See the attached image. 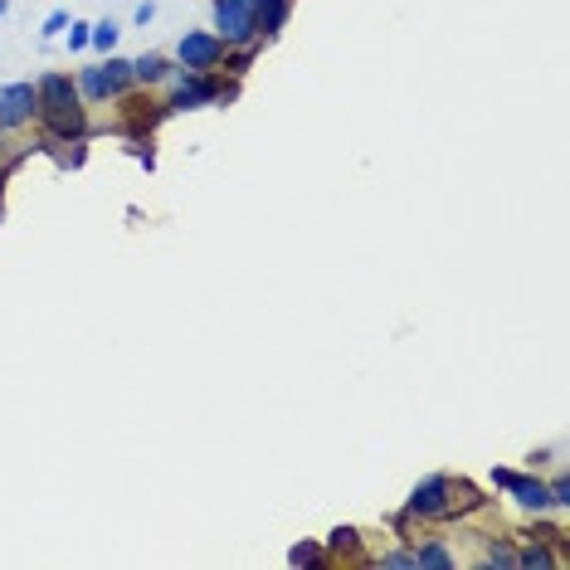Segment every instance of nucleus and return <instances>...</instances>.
Masks as SVG:
<instances>
[{"instance_id": "nucleus-1", "label": "nucleus", "mask_w": 570, "mask_h": 570, "mask_svg": "<svg viewBox=\"0 0 570 570\" xmlns=\"http://www.w3.org/2000/svg\"><path fill=\"white\" fill-rule=\"evenodd\" d=\"M35 88H39V117H44V127H49L59 142H69V137H83V127H88V113H83L78 83H69L64 74H44Z\"/></svg>"}, {"instance_id": "nucleus-2", "label": "nucleus", "mask_w": 570, "mask_h": 570, "mask_svg": "<svg viewBox=\"0 0 570 570\" xmlns=\"http://www.w3.org/2000/svg\"><path fill=\"white\" fill-rule=\"evenodd\" d=\"M127 83H132V64H127V59H108V64H98V69H83L78 98H83V103H108V98H122V93H127Z\"/></svg>"}, {"instance_id": "nucleus-3", "label": "nucleus", "mask_w": 570, "mask_h": 570, "mask_svg": "<svg viewBox=\"0 0 570 570\" xmlns=\"http://www.w3.org/2000/svg\"><path fill=\"white\" fill-rule=\"evenodd\" d=\"M215 35L225 44H254L259 39L254 0H215Z\"/></svg>"}, {"instance_id": "nucleus-4", "label": "nucleus", "mask_w": 570, "mask_h": 570, "mask_svg": "<svg viewBox=\"0 0 570 570\" xmlns=\"http://www.w3.org/2000/svg\"><path fill=\"white\" fill-rule=\"evenodd\" d=\"M39 117V88L35 83H5L0 88V132H20Z\"/></svg>"}, {"instance_id": "nucleus-5", "label": "nucleus", "mask_w": 570, "mask_h": 570, "mask_svg": "<svg viewBox=\"0 0 570 570\" xmlns=\"http://www.w3.org/2000/svg\"><path fill=\"white\" fill-rule=\"evenodd\" d=\"M225 49H229V44L220 35H200V30H195V35L181 39L176 59H181L186 69H200V74H205V69H215V64L225 59Z\"/></svg>"}, {"instance_id": "nucleus-6", "label": "nucleus", "mask_w": 570, "mask_h": 570, "mask_svg": "<svg viewBox=\"0 0 570 570\" xmlns=\"http://www.w3.org/2000/svg\"><path fill=\"white\" fill-rule=\"evenodd\" d=\"M449 493H454V483H449V478H429V483H419V488H415L410 512H415V517H449V512H454Z\"/></svg>"}, {"instance_id": "nucleus-7", "label": "nucleus", "mask_w": 570, "mask_h": 570, "mask_svg": "<svg viewBox=\"0 0 570 570\" xmlns=\"http://www.w3.org/2000/svg\"><path fill=\"white\" fill-rule=\"evenodd\" d=\"M497 488H507V493L517 497L522 507H551V493H546V483L541 478H522V473H507V468H497Z\"/></svg>"}, {"instance_id": "nucleus-8", "label": "nucleus", "mask_w": 570, "mask_h": 570, "mask_svg": "<svg viewBox=\"0 0 570 570\" xmlns=\"http://www.w3.org/2000/svg\"><path fill=\"white\" fill-rule=\"evenodd\" d=\"M215 98H220V88L205 83L200 69H186V74L176 78V98H171V108H200V103H215Z\"/></svg>"}, {"instance_id": "nucleus-9", "label": "nucleus", "mask_w": 570, "mask_h": 570, "mask_svg": "<svg viewBox=\"0 0 570 570\" xmlns=\"http://www.w3.org/2000/svg\"><path fill=\"white\" fill-rule=\"evenodd\" d=\"M254 15H259L264 35H278L283 20H288V0H254Z\"/></svg>"}, {"instance_id": "nucleus-10", "label": "nucleus", "mask_w": 570, "mask_h": 570, "mask_svg": "<svg viewBox=\"0 0 570 570\" xmlns=\"http://www.w3.org/2000/svg\"><path fill=\"white\" fill-rule=\"evenodd\" d=\"M161 78H166V59H161V54L132 59V83H161Z\"/></svg>"}, {"instance_id": "nucleus-11", "label": "nucleus", "mask_w": 570, "mask_h": 570, "mask_svg": "<svg viewBox=\"0 0 570 570\" xmlns=\"http://www.w3.org/2000/svg\"><path fill=\"white\" fill-rule=\"evenodd\" d=\"M517 566H527V570H556L561 561H556L546 546H527V551H517Z\"/></svg>"}, {"instance_id": "nucleus-12", "label": "nucleus", "mask_w": 570, "mask_h": 570, "mask_svg": "<svg viewBox=\"0 0 570 570\" xmlns=\"http://www.w3.org/2000/svg\"><path fill=\"white\" fill-rule=\"evenodd\" d=\"M117 35H122V30H117L113 20H103V25H93V30H88V44H98V49H103V54H113Z\"/></svg>"}, {"instance_id": "nucleus-13", "label": "nucleus", "mask_w": 570, "mask_h": 570, "mask_svg": "<svg viewBox=\"0 0 570 570\" xmlns=\"http://www.w3.org/2000/svg\"><path fill=\"white\" fill-rule=\"evenodd\" d=\"M415 566H439V570H449V566H454V556H449L444 546H424V551H415Z\"/></svg>"}, {"instance_id": "nucleus-14", "label": "nucleus", "mask_w": 570, "mask_h": 570, "mask_svg": "<svg viewBox=\"0 0 570 570\" xmlns=\"http://www.w3.org/2000/svg\"><path fill=\"white\" fill-rule=\"evenodd\" d=\"M546 493H551V507H570V483H566V478H556Z\"/></svg>"}, {"instance_id": "nucleus-15", "label": "nucleus", "mask_w": 570, "mask_h": 570, "mask_svg": "<svg viewBox=\"0 0 570 570\" xmlns=\"http://www.w3.org/2000/svg\"><path fill=\"white\" fill-rule=\"evenodd\" d=\"M488 566H517V551H507V546H493V551H488Z\"/></svg>"}, {"instance_id": "nucleus-16", "label": "nucleus", "mask_w": 570, "mask_h": 570, "mask_svg": "<svg viewBox=\"0 0 570 570\" xmlns=\"http://www.w3.org/2000/svg\"><path fill=\"white\" fill-rule=\"evenodd\" d=\"M88 30L93 25H69V49H88Z\"/></svg>"}, {"instance_id": "nucleus-17", "label": "nucleus", "mask_w": 570, "mask_h": 570, "mask_svg": "<svg viewBox=\"0 0 570 570\" xmlns=\"http://www.w3.org/2000/svg\"><path fill=\"white\" fill-rule=\"evenodd\" d=\"M64 25H69V10H54V15L44 20V35H59Z\"/></svg>"}, {"instance_id": "nucleus-18", "label": "nucleus", "mask_w": 570, "mask_h": 570, "mask_svg": "<svg viewBox=\"0 0 570 570\" xmlns=\"http://www.w3.org/2000/svg\"><path fill=\"white\" fill-rule=\"evenodd\" d=\"M380 566H385V570H405V566H415V556H405V551H395V556H385Z\"/></svg>"}, {"instance_id": "nucleus-19", "label": "nucleus", "mask_w": 570, "mask_h": 570, "mask_svg": "<svg viewBox=\"0 0 570 570\" xmlns=\"http://www.w3.org/2000/svg\"><path fill=\"white\" fill-rule=\"evenodd\" d=\"M307 561H317V546H298L293 551V566H307Z\"/></svg>"}, {"instance_id": "nucleus-20", "label": "nucleus", "mask_w": 570, "mask_h": 570, "mask_svg": "<svg viewBox=\"0 0 570 570\" xmlns=\"http://www.w3.org/2000/svg\"><path fill=\"white\" fill-rule=\"evenodd\" d=\"M0 15H5V0H0Z\"/></svg>"}, {"instance_id": "nucleus-21", "label": "nucleus", "mask_w": 570, "mask_h": 570, "mask_svg": "<svg viewBox=\"0 0 570 570\" xmlns=\"http://www.w3.org/2000/svg\"><path fill=\"white\" fill-rule=\"evenodd\" d=\"M0 147H5V142H0Z\"/></svg>"}]
</instances>
